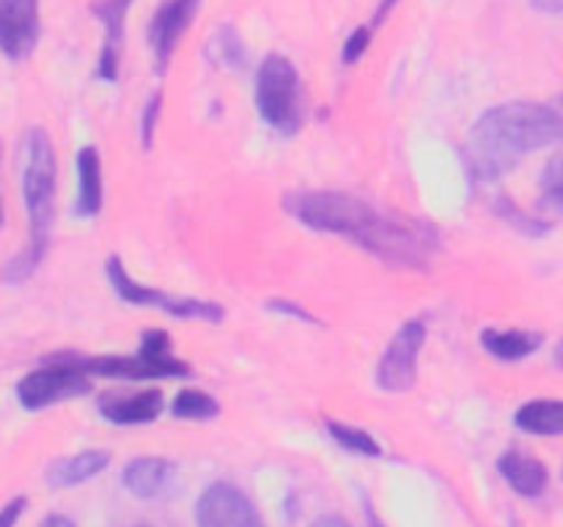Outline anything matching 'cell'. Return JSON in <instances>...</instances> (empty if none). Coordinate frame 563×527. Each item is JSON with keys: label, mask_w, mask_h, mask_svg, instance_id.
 I'll list each match as a JSON object with an SVG mask.
<instances>
[{"label": "cell", "mask_w": 563, "mask_h": 527, "mask_svg": "<svg viewBox=\"0 0 563 527\" xmlns=\"http://www.w3.org/2000/svg\"><path fill=\"white\" fill-rule=\"evenodd\" d=\"M256 108L269 130L291 137L302 126V86L286 55H267L256 71Z\"/></svg>", "instance_id": "cell-5"}, {"label": "cell", "mask_w": 563, "mask_h": 527, "mask_svg": "<svg viewBox=\"0 0 563 527\" xmlns=\"http://www.w3.org/2000/svg\"><path fill=\"white\" fill-rule=\"evenodd\" d=\"M542 206H550L559 212L563 203V190H561V157H553L548 162V168L542 170Z\"/></svg>", "instance_id": "cell-22"}, {"label": "cell", "mask_w": 563, "mask_h": 527, "mask_svg": "<svg viewBox=\"0 0 563 527\" xmlns=\"http://www.w3.org/2000/svg\"><path fill=\"white\" fill-rule=\"evenodd\" d=\"M159 110H163V91H154L152 97L146 99L141 113V146L143 152L154 146V132H157V121H159Z\"/></svg>", "instance_id": "cell-23"}, {"label": "cell", "mask_w": 563, "mask_h": 527, "mask_svg": "<svg viewBox=\"0 0 563 527\" xmlns=\"http://www.w3.org/2000/svg\"><path fill=\"white\" fill-rule=\"evenodd\" d=\"M427 344V324L410 318L394 333L377 366V384L388 393H407L416 388L418 360Z\"/></svg>", "instance_id": "cell-8"}, {"label": "cell", "mask_w": 563, "mask_h": 527, "mask_svg": "<svg viewBox=\"0 0 563 527\" xmlns=\"http://www.w3.org/2000/svg\"><path fill=\"white\" fill-rule=\"evenodd\" d=\"M108 280L113 285L115 296L126 305H141V307H157V311L168 313L174 318H198V322H223L225 311L223 305L218 302H207V300H196V296H170L165 291L152 289V285H143L132 278L130 272L124 269L119 256L108 258Z\"/></svg>", "instance_id": "cell-7"}, {"label": "cell", "mask_w": 563, "mask_h": 527, "mask_svg": "<svg viewBox=\"0 0 563 527\" xmlns=\"http://www.w3.org/2000/svg\"><path fill=\"white\" fill-rule=\"evenodd\" d=\"M284 209L306 228L333 234L396 269H429L440 250L434 225L383 209L341 190H300L284 198Z\"/></svg>", "instance_id": "cell-1"}, {"label": "cell", "mask_w": 563, "mask_h": 527, "mask_svg": "<svg viewBox=\"0 0 563 527\" xmlns=\"http://www.w3.org/2000/svg\"><path fill=\"white\" fill-rule=\"evenodd\" d=\"M38 527H75V522L64 514H49V516H44L42 525Z\"/></svg>", "instance_id": "cell-30"}, {"label": "cell", "mask_w": 563, "mask_h": 527, "mask_svg": "<svg viewBox=\"0 0 563 527\" xmlns=\"http://www.w3.org/2000/svg\"><path fill=\"white\" fill-rule=\"evenodd\" d=\"M561 130V113L553 104L506 102L484 110L465 143L467 173L484 184L504 179L528 154L553 146Z\"/></svg>", "instance_id": "cell-2"}, {"label": "cell", "mask_w": 563, "mask_h": 527, "mask_svg": "<svg viewBox=\"0 0 563 527\" xmlns=\"http://www.w3.org/2000/svg\"><path fill=\"white\" fill-rule=\"evenodd\" d=\"M97 410L113 426H143V423H154L163 415L165 399L157 388L137 390V393L108 390L97 399Z\"/></svg>", "instance_id": "cell-12"}, {"label": "cell", "mask_w": 563, "mask_h": 527, "mask_svg": "<svg viewBox=\"0 0 563 527\" xmlns=\"http://www.w3.org/2000/svg\"><path fill=\"white\" fill-rule=\"evenodd\" d=\"M0 152H3V146H0ZM0 225H3V203H0Z\"/></svg>", "instance_id": "cell-33"}, {"label": "cell", "mask_w": 563, "mask_h": 527, "mask_svg": "<svg viewBox=\"0 0 563 527\" xmlns=\"http://www.w3.org/2000/svg\"><path fill=\"white\" fill-rule=\"evenodd\" d=\"M25 505H27L25 497L9 500V503H5L3 508H0V527H14L16 522H20V516H22V511H25Z\"/></svg>", "instance_id": "cell-27"}, {"label": "cell", "mask_w": 563, "mask_h": 527, "mask_svg": "<svg viewBox=\"0 0 563 527\" xmlns=\"http://www.w3.org/2000/svg\"><path fill=\"white\" fill-rule=\"evenodd\" d=\"M394 5H396V0H383V3H379V9H377V16H374V25H379V22L385 20V14H388Z\"/></svg>", "instance_id": "cell-31"}, {"label": "cell", "mask_w": 563, "mask_h": 527, "mask_svg": "<svg viewBox=\"0 0 563 527\" xmlns=\"http://www.w3.org/2000/svg\"><path fill=\"white\" fill-rule=\"evenodd\" d=\"M71 360L88 377L124 379V382H146V379H187L192 368L170 351V335L163 329H146L141 335V346L135 355H102L82 357L71 355Z\"/></svg>", "instance_id": "cell-4"}, {"label": "cell", "mask_w": 563, "mask_h": 527, "mask_svg": "<svg viewBox=\"0 0 563 527\" xmlns=\"http://www.w3.org/2000/svg\"><path fill=\"white\" fill-rule=\"evenodd\" d=\"M515 426L537 437H559L563 431V404L550 399L528 401L517 410Z\"/></svg>", "instance_id": "cell-19"}, {"label": "cell", "mask_w": 563, "mask_h": 527, "mask_svg": "<svg viewBox=\"0 0 563 527\" xmlns=\"http://www.w3.org/2000/svg\"><path fill=\"white\" fill-rule=\"evenodd\" d=\"M198 527H264L256 505L234 483H212L196 508Z\"/></svg>", "instance_id": "cell-9"}, {"label": "cell", "mask_w": 563, "mask_h": 527, "mask_svg": "<svg viewBox=\"0 0 563 527\" xmlns=\"http://www.w3.org/2000/svg\"><path fill=\"white\" fill-rule=\"evenodd\" d=\"M544 344V333L537 329H484L482 333V346L493 357L504 362H517L531 357L533 351H539V346Z\"/></svg>", "instance_id": "cell-18"}, {"label": "cell", "mask_w": 563, "mask_h": 527, "mask_svg": "<svg viewBox=\"0 0 563 527\" xmlns=\"http://www.w3.org/2000/svg\"><path fill=\"white\" fill-rule=\"evenodd\" d=\"M498 472L517 494H522V497L537 500L542 497L550 486V470L544 467V461L526 453V450H506L498 459Z\"/></svg>", "instance_id": "cell-14"}, {"label": "cell", "mask_w": 563, "mask_h": 527, "mask_svg": "<svg viewBox=\"0 0 563 527\" xmlns=\"http://www.w3.org/2000/svg\"><path fill=\"white\" fill-rule=\"evenodd\" d=\"M511 527H520V525H511Z\"/></svg>", "instance_id": "cell-34"}, {"label": "cell", "mask_w": 563, "mask_h": 527, "mask_svg": "<svg viewBox=\"0 0 563 527\" xmlns=\"http://www.w3.org/2000/svg\"><path fill=\"white\" fill-rule=\"evenodd\" d=\"M267 307L273 313H280V316H289V318H297V322H306V324H319L317 316H311V313L306 311L302 305H297V302H286V300H269Z\"/></svg>", "instance_id": "cell-26"}, {"label": "cell", "mask_w": 563, "mask_h": 527, "mask_svg": "<svg viewBox=\"0 0 563 527\" xmlns=\"http://www.w3.org/2000/svg\"><path fill=\"white\" fill-rule=\"evenodd\" d=\"M214 42H218L214 47L223 49L225 64L236 66V69L245 64V49H242L240 38H236V33H234V27H220V33H218V38H214Z\"/></svg>", "instance_id": "cell-24"}, {"label": "cell", "mask_w": 563, "mask_h": 527, "mask_svg": "<svg viewBox=\"0 0 563 527\" xmlns=\"http://www.w3.org/2000/svg\"><path fill=\"white\" fill-rule=\"evenodd\" d=\"M531 9L542 11V14H561L563 0H531Z\"/></svg>", "instance_id": "cell-28"}, {"label": "cell", "mask_w": 563, "mask_h": 527, "mask_svg": "<svg viewBox=\"0 0 563 527\" xmlns=\"http://www.w3.org/2000/svg\"><path fill=\"white\" fill-rule=\"evenodd\" d=\"M170 412H174L179 421H212V417L220 415V404L214 395L190 388L181 390V393L176 395Z\"/></svg>", "instance_id": "cell-20"}, {"label": "cell", "mask_w": 563, "mask_h": 527, "mask_svg": "<svg viewBox=\"0 0 563 527\" xmlns=\"http://www.w3.org/2000/svg\"><path fill=\"white\" fill-rule=\"evenodd\" d=\"M77 168V201L75 214L91 220L102 212L104 187H102V159L93 146H82L75 157Z\"/></svg>", "instance_id": "cell-16"}, {"label": "cell", "mask_w": 563, "mask_h": 527, "mask_svg": "<svg viewBox=\"0 0 563 527\" xmlns=\"http://www.w3.org/2000/svg\"><path fill=\"white\" fill-rule=\"evenodd\" d=\"M93 388V379L71 360V355H53L42 368L31 371L16 384V399L25 410L38 412L60 401L80 399Z\"/></svg>", "instance_id": "cell-6"}, {"label": "cell", "mask_w": 563, "mask_h": 527, "mask_svg": "<svg viewBox=\"0 0 563 527\" xmlns=\"http://www.w3.org/2000/svg\"><path fill=\"white\" fill-rule=\"evenodd\" d=\"M38 0H0V53L22 60L38 44Z\"/></svg>", "instance_id": "cell-11"}, {"label": "cell", "mask_w": 563, "mask_h": 527, "mask_svg": "<svg viewBox=\"0 0 563 527\" xmlns=\"http://www.w3.org/2000/svg\"><path fill=\"white\" fill-rule=\"evenodd\" d=\"M55 184H58V162H55L53 141L42 126H31L22 141V195H25L31 236L25 250L5 264V283L27 280L47 256L55 217Z\"/></svg>", "instance_id": "cell-3"}, {"label": "cell", "mask_w": 563, "mask_h": 527, "mask_svg": "<svg viewBox=\"0 0 563 527\" xmlns=\"http://www.w3.org/2000/svg\"><path fill=\"white\" fill-rule=\"evenodd\" d=\"M366 519H368V525H372V527H385V525H383V522H379V516H377V514H374V511H372V508H366Z\"/></svg>", "instance_id": "cell-32"}, {"label": "cell", "mask_w": 563, "mask_h": 527, "mask_svg": "<svg viewBox=\"0 0 563 527\" xmlns=\"http://www.w3.org/2000/svg\"><path fill=\"white\" fill-rule=\"evenodd\" d=\"M311 527H350V522L339 514H328V516H319Z\"/></svg>", "instance_id": "cell-29"}, {"label": "cell", "mask_w": 563, "mask_h": 527, "mask_svg": "<svg viewBox=\"0 0 563 527\" xmlns=\"http://www.w3.org/2000/svg\"><path fill=\"white\" fill-rule=\"evenodd\" d=\"M132 0H93L91 14L102 22L104 27V44L97 60V77L99 80L115 82L119 77V60H121V42H124V16L130 11Z\"/></svg>", "instance_id": "cell-13"}, {"label": "cell", "mask_w": 563, "mask_h": 527, "mask_svg": "<svg viewBox=\"0 0 563 527\" xmlns=\"http://www.w3.org/2000/svg\"><path fill=\"white\" fill-rule=\"evenodd\" d=\"M368 42H372V27L361 25L344 42V53H341V60H344V64H355V60L361 58V55L368 49Z\"/></svg>", "instance_id": "cell-25"}, {"label": "cell", "mask_w": 563, "mask_h": 527, "mask_svg": "<svg viewBox=\"0 0 563 527\" xmlns=\"http://www.w3.org/2000/svg\"><path fill=\"white\" fill-rule=\"evenodd\" d=\"M108 450H80V453L66 456V459H55L47 467V483L53 489H75L97 478L102 470H108Z\"/></svg>", "instance_id": "cell-17"}, {"label": "cell", "mask_w": 563, "mask_h": 527, "mask_svg": "<svg viewBox=\"0 0 563 527\" xmlns=\"http://www.w3.org/2000/svg\"><path fill=\"white\" fill-rule=\"evenodd\" d=\"M176 464L159 456H141L132 459L121 472V486L141 500H154L174 483Z\"/></svg>", "instance_id": "cell-15"}, {"label": "cell", "mask_w": 563, "mask_h": 527, "mask_svg": "<svg viewBox=\"0 0 563 527\" xmlns=\"http://www.w3.org/2000/svg\"><path fill=\"white\" fill-rule=\"evenodd\" d=\"M198 9H201V0H165L154 11L152 25H148V44H152L154 66H157L159 75L168 69L170 58L176 53V44L181 42L187 27L192 25Z\"/></svg>", "instance_id": "cell-10"}, {"label": "cell", "mask_w": 563, "mask_h": 527, "mask_svg": "<svg viewBox=\"0 0 563 527\" xmlns=\"http://www.w3.org/2000/svg\"><path fill=\"white\" fill-rule=\"evenodd\" d=\"M328 431H330V437H333L341 448L350 450V453L366 456V459H379V456H383V448H379L377 439H374L368 431H363V428L330 421Z\"/></svg>", "instance_id": "cell-21"}]
</instances>
